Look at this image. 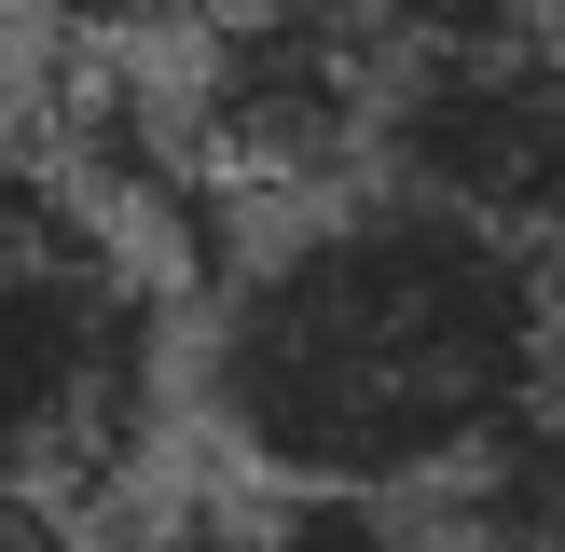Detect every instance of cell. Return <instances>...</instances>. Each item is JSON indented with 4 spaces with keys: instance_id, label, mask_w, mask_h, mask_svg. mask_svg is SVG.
I'll return each mask as SVG.
<instances>
[{
    "instance_id": "cell-1",
    "label": "cell",
    "mask_w": 565,
    "mask_h": 552,
    "mask_svg": "<svg viewBox=\"0 0 565 552\" xmlns=\"http://www.w3.org/2000/svg\"><path fill=\"white\" fill-rule=\"evenodd\" d=\"M180 401L263 497H456L565 401V248L345 180L221 248Z\"/></svg>"
},
{
    "instance_id": "cell-2",
    "label": "cell",
    "mask_w": 565,
    "mask_h": 552,
    "mask_svg": "<svg viewBox=\"0 0 565 552\" xmlns=\"http://www.w3.org/2000/svg\"><path fill=\"white\" fill-rule=\"evenodd\" d=\"M166 428V276L55 152L0 138V484L97 497Z\"/></svg>"
},
{
    "instance_id": "cell-3",
    "label": "cell",
    "mask_w": 565,
    "mask_h": 552,
    "mask_svg": "<svg viewBox=\"0 0 565 552\" xmlns=\"http://www.w3.org/2000/svg\"><path fill=\"white\" fill-rule=\"evenodd\" d=\"M386 0H207L180 83V138L221 193H345L373 180V125H386Z\"/></svg>"
},
{
    "instance_id": "cell-4",
    "label": "cell",
    "mask_w": 565,
    "mask_h": 552,
    "mask_svg": "<svg viewBox=\"0 0 565 552\" xmlns=\"http://www.w3.org/2000/svg\"><path fill=\"white\" fill-rule=\"evenodd\" d=\"M276 552H469L441 497H263Z\"/></svg>"
},
{
    "instance_id": "cell-5",
    "label": "cell",
    "mask_w": 565,
    "mask_h": 552,
    "mask_svg": "<svg viewBox=\"0 0 565 552\" xmlns=\"http://www.w3.org/2000/svg\"><path fill=\"white\" fill-rule=\"evenodd\" d=\"M138 552H276V524H263V497H166L138 524Z\"/></svg>"
},
{
    "instance_id": "cell-6",
    "label": "cell",
    "mask_w": 565,
    "mask_h": 552,
    "mask_svg": "<svg viewBox=\"0 0 565 552\" xmlns=\"http://www.w3.org/2000/svg\"><path fill=\"white\" fill-rule=\"evenodd\" d=\"M0 552H83V497H42V484H0Z\"/></svg>"
}]
</instances>
